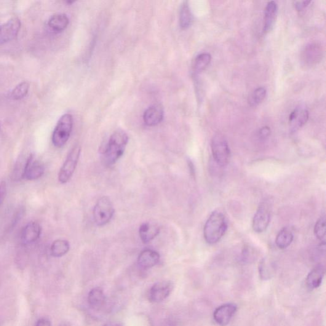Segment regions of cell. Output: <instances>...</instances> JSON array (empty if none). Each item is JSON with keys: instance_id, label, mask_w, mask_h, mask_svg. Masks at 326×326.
Masks as SVG:
<instances>
[{"instance_id": "1", "label": "cell", "mask_w": 326, "mask_h": 326, "mask_svg": "<svg viewBox=\"0 0 326 326\" xmlns=\"http://www.w3.org/2000/svg\"><path fill=\"white\" fill-rule=\"evenodd\" d=\"M128 140L129 137L124 131L119 130L113 133L103 150V161L106 165H113L121 158L124 153Z\"/></svg>"}, {"instance_id": "2", "label": "cell", "mask_w": 326, "mask_h": 326, "mask_svg": "<svg viewBox=\"0 0 326 326\" xmlns=\"http://www.w3.org/2000/svg\"><path fill=\"white\" fill-rule=\"evenodd\" d=\"M228 229L225 216L219 211H214L204 226V235L207 244L213 245L220 241Z\"/></svg>"}, {"instance_id": "3", "label": "cell", "mask_w": 326, "mask_h": 326, "mask_svg": "<svg viewBox=\"0 0 326 326\" xmlns=\"http://www.w3.org/2000/svg\"><path fill=\"white\" fill-rule=\"evenodd\" d=\"M73 124V117L71 114H64L60 117L52 135V142L56 148H62L67 142L72 132Z\"/></svg>"}, {"instance_id": "4", "label": "cell", "mask_w": 326, "mask_h": 326, "mask_svg": "<svg viewBox=\"0 0 326 326\" xmlns=\"http://www.w3.org/2000/svg\"><path fill=\"white\" fill-rule=\"evenodd\" d=\"M115 209L111 198L103 196L98 200L93 209V218L96 225L104 226L111 222L114 215Z\"/></svg>"}, {"instance_id": "5", "label": "cell", "mask_w": 326, "mask_h": 326, "mask_svg": "<svg viewBox=\"0 0 326 326\" xmlns=\"http://www.w3.org/2000/svg\"><path fill=\"white\" fill-rule=\"evenodd\" d=\"M81 153V148L79 145L75 146L69 152L59 172L58 180L61 184L67 183L70 180L78 164Z\"/></svg>"}, {"instance_id": "6", "label": "cell", "mask_w": 326, "mask_h": 326, "mask_svg": "<svg viewBox=\"0 0 326 326\" xmlns=\"http://www.w3.org/2000/svg\"><path fill=\"white\" fill-rule=\"evenodd\" d=\"M213 158L220 167H225L230 160L231 151L228 141L223 135L213 136L211 143Z\"/></svg>"}, {"instance_id": "7", "label": "cell", "mask_w": 326, "mask_h": 326, "mask_svg": "<svg viewBox=\"0 0 326 326\" xmlns=\"http://www.w3.org/2000/svg\"><path fill=\"white\" fill-rule=\"evenodd\" d=\"M271 220V209L267 202H263L259 205L253 216L252 228L258 233L266 230Z\"/></svg>"}, {"instance_id": "8", "label": "cell", "mask_w": 326, "mask_h": 326, "mask_svg": "<svg viewBox=\"0 0 326 326\" xmlns=\"http://www.w3.org/2000/svg\"><path fill=\"white\" fill-rule=\"evenodd\" d=\"M173 284L170 281H162L156 283L151 288L149 299L152 303H160L167 299L172 292Z\"/></svg>"}, {"instance_id": "9", "label": "cell", "mask_w": 326, "mask_h": 326, "mask_svg": "<svg viewBox=\"0 0 326 326\" xmlns=\"http://www.w3.org/2000/svg\"><path fill=\"white\" fill-rule=\"evenodd\" d=\"M21 27L20 19L13 17L0 26V42L12 41L17 37Z\"/></svg>"}, {"instance_id": "10", "label": "cell", "mask_w": 326, "mask_h": 326, "mask_svg": "<svg viewBox=\"0 0 326 326\" xmlns=\"http://www.w3.org/2000/svg\"><path fill=\"white\" fill-rule=\"evenodd\" d=\"M237 306L233 303H226L219 306L213 312V319L216 324L226 326L230 322L237 311Z\"/></svg>"}, {"instance_id": "11", "label": "cell", "mask_w": 326, "mask_h": 326, "mask_svg": "<svg viewBox=\"0 0 326 326\" xmlns=\"http://www.w3.org/2000/svg\"><path fill=\"white\" fill-rule=\"evenodd\" d=\"M42 233V227L37 222H30L24 226L21 231L20 240L23 245L34 244L40 239Z\"/></svg>"}, {"instance_id": "12", "label": "cell", "mask_w": 326, "mask_h": 326, "mask_svg": "<svg viewBox=\"0 0 326 326\" xmlns=\"http://www.w3.org/2000/svg\"><path fill=\"white\" fill-rule=\"evenodd\" d=\"M44 173V165L38 160L34 159V154L30 153L23 179L30 181L36 180L42 177Z\"/></svg>"}, {"instance_id": "13", "label": "cell", "mask_w": 326, "mask_h": 326, "mask_svg": "<svg viewBox=\"0 0 326 326\" xmlns=\"http://www.w3.org/2000/svg\"><path fill=\"white\" fill-rule=\"evenodd\" d=\"M323 56V49L321 45L314 43L306 45L302 54L303 61L306 65L312 66L320 62Z\"/></svg>"}, {"instance_id": "14", "label": "cell", "mask_w": 326, "mask_h": 326, "mask_svg": "<svg viewBox=\"0 0 326 326\" xmlns=\"http://www.w3.org/2000/svg\"><path fill=\"white\" fill-rule=\"evenodd\" d=\"M164 118V111L160 105L150 106L144 112L143 122L148 126H156L162 121Z\"/></svg>"}, {"instance_id": "15", "label": "cell", "mask_w": 326, "mask_h": 326, "mask_svg": "<svg viewBox=\"0 0 326 326\" xmlns=\"http://www.w3.org/2000/svg\"><path fill=\"white\" fill-rule=\"evenodd\" d=\"M160 260L159 253L151 249L141 251L138 258V266L141 268H151L156 265Z\"/></svg>"}, {"instance_id": "16", "label": "cell", "mask_w": 326, "mask_h": 326, "mask_svg": "<svg viewBox=\"0 0 326 326\" xmlns=\"http://www.w3.org/2000/svg\"><path fill=\"white\" fill-rule=\"evenodd\" d=\"M325 275L324 266L318 264L313 268L306 277V285L311 289H315L322 284Z\"/></svg>"}, {"instance_id": "17", "label": "cell", "mask_w": 326, "mask_h": 326, "mask_svg": "<svg viewBox=\"0 0 326 326\" xmlns=\"http://www.w3.org/2000/svg\"><path fill=\"white\" fill-rule=\"evenodd\" d=\"M160 228L156 224L144 223L139 228V236L143 244H148L159 234Z\"/></svg>"}, {"instance_id": "18", "label": "cell", "mask_w": 326, "mask_h": 326, "mask_svg": "<svg viewBox=\"0 0 326 326\" xmlns=\"http://www.w3.org/2000/svg\"><path fill=\"white\" fill-rule=\"evenodd\" d=\"M278 13V5L276 2H269L267 4L264 12L263 32L268 33L274 26Z\"/></svg>"}, {"instance_id": "19", "label": "cell", "mask_w": 326, "mask_h": 326, "mask_svg": "<svg viewBox=\"0 0 326 326\" xmlns=\"http://www.w3.org/2000/svg\"><path fill=\"white\" fill-rule=\"evenodd\" d=\"M309 111L306 109L298 108L291 112L289 116L291 127L293 131H296L303 126L308 121Z\"/></svg>"}, {"instance_id": "20", "label": "cell", "mask_w": 326, "mask_h": 326, "mask_svg": "<svg viewBox=\"0 0 326 326\" xmlns=\"http://www.w3.org/2000/svg\"><path fill=\"white\" fill-rule=\"evenodd\" d=\"M106 298L103 291L100 287L93 288L88 295V303L90 308L99 311L105 303Z\"/></svg>"}, {"instance_id": "21", "label": "cell", "mask_w": 326, "mask_h": 326, "mask_svg": "<svg viewBox=\"0 0 326 326\" xmlns=\"http://www.w3.org/2000/svg\"><path fill=\"white\" fill-rule=\"evenodd\" d=\"M179 23L180 27L184 29L191 27L193 23V15L188 2H184L181 5L179 12Z\"/></svg>"}, {"instance_id": "22", "label": "cell", "mask_w": 326, "mask_h": 326, "mask_svg": "<svg viewBox=\"0 0 326 326\" xmlns=\"http://www.w3.org/2000/svg\"><path fill=\"white\" fill-rule=\"evenodd\" d=\"M69 19L65 14L53 15L48 21V26L55 32H61L68 27Z\"/></svg>"}, {"instance_id": "23", "label": "cell", "mask_w": 326, "mask_h": 326, "mask_svg": "<svg viewBox=\"0 0 326 326\" xmlns=\"http://www.w3.org/2000/svg\"><path fill=\"white\" fill-rule=\"evenodd\" d=\"M275 271V264L270 259L264 258L259 263V274L261 280H270L274 276Z\"/></svg>"}, {"instance_id": "24", "label": "cell", "mask_w": 326, "mask_h": 326, "mask_svg": "<svg viewBox=\"0 0 326 326\" xmlns=\"http://www.w3.org/2000/svg\"><path fill=\"white\" fill-rule=\"evenodd\" d=\"M294 234L289 228H283L277 234L275 243L280 249H285L289 247L293 241Z\"/></svg>"}, {"instance_id": "25", "label": "cell", "mask_w": 326, "mask_h": 326, "mask_svg": "<svg viewBox=\"0 0 326 326\" xmlns=\"http://www.w3.org/2000/svg\"><path fill=\"white\" fill-rule=\"evenodd\" d=\"M70 248L67 240L58 239L53 242L50 246V253L55 258H61L68 252Z\"/></svg>"}, {"instance_id": "26", "label": "cell", "mask_w": 326, "mask_h": 326, "mask_svg": "<svg viewBox=\"0 0 326 326\" xmlns=\"http://www.w3.org/2000/svg\"><path fill=\"white\" fill-rule=\"evenodd\" d=\"M212 56L209 53H203L197 56L194 61L193 69L195 74H198L204 70L210 65Z\"/></svg>"}, {"instance_id": "27", "label": "cell", "mask_w": 326, "mask_h": 326, "mask_svg": "<svg viewBox=\"0 0 326 326\" xmlns=\"http://www.w3.org/2000/svg\"><path fill=\"white\" fill-rule=\"evenodd\" d=\"M29 154L26 157L25 156H21L19 158L15 163L14 171H13V178L15 180H20L23 179L24 174H25L26 166H27L29 159Z\"/></svg>"}, {"instance_id": "28", "label": "cell", "mask_w": 326, "mask_h": 326, "mask_svg": "<svg viewBox=\"0 0 326 326\" xmlns=\"http://www.w3.org/2000/svg\"><path fill=\"white\" fill-rule=\"evenodd\" d=\"M29 89V84L28 82H21L12 90L10 97L14 100H21L27 95Z\"/></svg>"}, {"instance_id": "29", "label": "cell", "mask_w": 326, "mask_h": 326, "mask_svg": "<svg viewBox=\"0 0 326 326\" xmlns=\"http://www.w3.org/2000/svg\"><path fill=\"white\" fill-rule=\"evenodd\" d=\"M315 237L322 243H325L326 237L325 218L324 216L320 217L317 221L314 227Z\"/></svg>"}, {"instance_id": "30", "label": "cell", "mask_w": 326, "mask_h": 326, "mask_svg": "<svg viewBox=\"0 0 326 326\" xmlns=\"http://www.w3.org/2000/svg\"><path fill=\"white\" fill-rule=\"evenodd\" d=\"M266 96V89L264 87H258L252 93L248 99V103L252 106H258L264 100Z\"/></svg>"}, {"instance_id": "31", "label": "cell", "mask_w": 326, "mask_h": 326, "mask_svg": "<svg viewBox=\"0 0 326 326\" xmlns=\"http://www.w3.org/2000/svg\"><path fill=\"white\" fill-rule=\"evenodd\" d=\"M241 259L244 263H249L255 260V255L253 252H252L249 248H244L242 253Z\"/></svg>"}, {"instance_id": "32", "label": "cell", "mask_w": 326, "mask_h": 326, "mask_svg": "<svg viewBox=\"0 0 326 326\" xmlns=\"http://www.w3.org/2000/svg\"><path fill=\"white\" fill-rule=\"evenodd\" d=\"M7 195V184L4 181L0 183V207L4 204Z\"/></svg>"}, {"instance_id": "33", "label": "cell", "mask_w": 326, "mask_h": 326, "mask_svg": "<svg viewBox=\"0 0 326 326\" xmlns=\"http://www.w3.org/2000/svg\"><path fill=\"white\" fill-rule=\"evenodd\" d=\"M271 135V130L268 126L263 127L259 131V138L261 140H265L268 138Z\"/></svg>"}, {"instance_id": "34", "label": "cell", "mask_w": 326, "mask_h": 326, "mask_svg": "<svg viewBox=\"0 0 326 326\" xmlns=\"http://www.w3.org/2000/svg\"><path fill=\"white\" fill-rule=\"evenodd\" d=\"M311 3V1L295 2L294 3V5H295V9L298 11H301V10L305 9Z\"/></svg>"}, {"instance_id": "35", "label": "cell", "mask_w": 326, "mask_h": 326, "mask_svg": "<svg viewBox=\"0 0 326 326\" xmlns=\"http://www.w3.org/2000/svg\"><path fill=\"white\" fill-rule=\"evenodd\" d=\"M35 326H51V322L47 318H41L37 322Z\"/></svg>"}, {"instance_id": "36", "label": "cell", "mask_w": 326, "mask_h": 326, "mask_svg": "<svg viewBox=\"0 0 326 326\" xmlns=\"http://www.w3.org/2000/svg\"><path fill=\"white\" fill-rule=\"evenodd\" d=\"M104 326H122V325L120 324H112V323H108V324L104 325Z\"/></svg>"}, {"instance_id": "37", "label": "cell", "mask_w": 326, "mask_h": 326, "mask_svg": "<svg viewBox=\"0 0 326 326\" xmlns=\"http://www.w3.org/2000/svg\"><path fill=\"white\" fill-rule=\"evenodd\" d=\"M60 326H69V325L68 324V323L63 322V323H61Z\"/></svg>"}]
</instances>
